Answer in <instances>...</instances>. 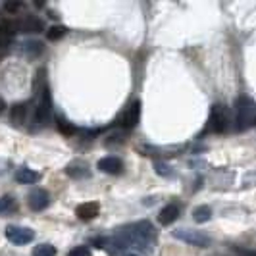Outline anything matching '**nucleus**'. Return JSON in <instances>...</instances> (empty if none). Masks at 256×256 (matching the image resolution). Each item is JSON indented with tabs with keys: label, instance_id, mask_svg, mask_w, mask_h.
Instances as JSON below:
<instances>
[{
	"label": "nucleus",
	"instance_id": "obj_1",
	"mask_svg": "<svg viewBox=\"0 0 256 256\" xmlns=\"http://www.w3.org/2000/svg\"><path fill=\"white\" fill-rule=\"evenodd\" d=\"M96 246L106 248L110 254H120L126 248H137L142 252H150L156 243V230L148 220H141L135 224H129L126 228H120L108 239H96Z\"/></svg>",
	"mask_w": 256,
	"mask_h": 256
},
{
	"label": "nucleus",
	"instance_id": "obj_2",
	"mask_svg": "<svg viewBox=\"0 0 256 256\" xmlns=\"http://www.w3.org/2000/svg\"><path fill=\"white\" fill-rule=\"evenodd\" d=\"M35 89H37V106L33 112V120L37 126H44L48 124L52 118V96L50 90L44 83V70H38L37 77H35Z\"/></svg>",
	"mask_w": 256,
	"mask_h": 256
},
{
	"label": "nucleus",
	"instance_id": "obj_3",
	"mask_svg": "<svg viewBox=\"0 0 256 256\" xmlns=\"http://www.w3.org/2000/svg\"><path fill=\"white\" fill-rule=\"evenodd\" d=\"M256 120V104L250 96L241 94L235 100V129L237 131H246L254 124Z\"/></svg>",
	"mask_w": 256,
	"mask_h": 256
},
{
	"label": "nucleus",
	"instance_id": "obj_4",
	"mask_svg": "<svg viewBox=\"0 0 256 256\" xmlns=\"http://www.w3.org/2000/svg\"><path fill=\"white\" fill-rule=\"evenodd\" d=\"M231 126L230 110L222 104H214L210 110V120H208V131L212 133H226Z\"/></svg>",
	"mask_w": 256,
	"mask_h": 256
},
{
	"label": "nucleus",
	"instance_id": "obj_5",
	"mask_svg": "<svg viewBox=\"0 0 256 256\" xmlns=\"http://www.w3.org/2000/svg\"><path fill=\"white\" fill-rule=\"evenodd\" d=\"M172 235H174L176 239L183 241V243L198 246V248H208V246L212 244V237L198 230H187V228H183V230H176Z\"/></svg>",
	"mask_w": 256,
	"mask_h": 256
},
{
	"label": "nucleus",
	"instance_id": "obj_6",
	"mask_svg": "<svg viewBox=\"0 0 256 256\" xmlns=\"http://www.w3.org/2000/svg\"><path fill=\"white\" fill-rule=\"evenodd\" d=\"M4 26L8 27L12 33L16 27H18V31H26V33H40V31H44V22L37 16H27L20 22H6Z\"/></svg>",
	"mask_w": 256,
	"mask_h": 256
},
{
	"label": "nucleus",
	"instance_id": "obj_7",
	"mask_svg": "<svg viewBox=\"0 0 256 256\" xmlns=\"http://www.w3.org/2000/svg\"><path fill=\"white\" fill-rule=\"evenodd\" d=\"M6 239L10 243L22 246V244L31 243L35 239V231L29 230V228H22V226H8L6 228Z\"/></svg>",
	"mask_w": 256,
	"mask_h": 256
},
{
	"label": "nucleus",
	"instance_id": "obj_8",
	"mask_svg": "<svg viewBox=\"0 0 256 256\" xmlns=\"http://www.w3.org/2000/svg\"><path fill=\"white\" fill-rule=\"evenodd\" d=\"M139 120H141V100H133V102L124 110V114L120 116L118 124L124 129H133V128H137Z\"/></svg>",
	"mask_w": 256,
	"mask_h": 256
},
{
	"label": "nucleus",
	"instance_id": "obj_9",
	"mask_svg": "<svg viewBox=\"0 0 256 256\" xmlns=\"http://www.w3.org/2000/svg\"><path fill=\"white\" fill-rule=\"evenodd\" d=\"M27 204H29L31 210L40 212V210H44L46 206L50 204V194L44 189H33V191L29 192V196H27Z\"/></svg>",
	"mask_w": 256,
	"mask_h": 256
},
{
	"label": "nucleus",
	"instance_id": "obj_10",
	"mask_svg": "<svg viewBox=\"0 0 256 256\" xmlns=\"http://www.w3.org/2000/svg\"><path fill=\"white\" fill-rule=\"evenodd\" d=\"M66 174L72 180H87V178H90V168L85 160H74L66 166Z\"/></svg>",
	"mask_w": 256,
	"mask_h": 256
},
{
	"label": "nucleus",
	"instance_id": "obj_11",
	"mask_svg": "<svg viewBox=\"0 0 256 256\" xmlns=\"http://www.w3.org/2000/svg\"><path fill=\"white\" fill-rule=\"evenodd\" d=\"M98 170L104 174H110V176H120L124 172V162L118 158V156H104L98 160Z\"/></svg>",
	"mask_w": 256,
	"mask_h": 256
},
{
	"label": "nucleus",
	"instance_id": "obj_12",
	"mask_svg": "<svg viewBox=\"0 0 256 256\" xmlns=\"http://www.w3.org/2000/svg\"><path fill=\"white\" fill-rule=\"evenodd\" d=\"M178 218H180V204H176V202L166 204L160 210V214H158L160 226H172Z\"/></svg>",
	"mask_w": 256,
	"mask_h": 256
},
{
	"label": "nucleus",
	"instance_id": "obj_13",
	"mask_svg": "<svg viewBox=\"0 0 256 256\" xmlns=\"http://www.w3.org/2000/svg\"><path fill=\"white\" fill-rule=\"evenodd\" d=\"M100 212V204L98 202H83L76 208V214L79 220L83 222H89V220H94Z\"/></svg>",
	"mask_w": 256,
	"mask_h": 256
},
{
	"label": "nucleus",
	"instance_id": "obj_14",
	"mask_svg": "<svg viewBox=\"0 0 256 256\" xmlns=\"http://www.w3.org/2000/svg\"><path fill=\"white\" fill-rule=\"evenodd\" d=\"M40 180V174L38 172H33L31 168H20L16 172V181L22 183V185H33Z\"/></svg>",
	"mask_w": 256,
	"mask_h": 256
},
{
	"label": "nucleus",
	"instance_id": "obj_15",
	"mask_svg": "<svg viewBox=\"0 0 256 256\" xmlns=\"http://www.w3.org/2000/svg\"><path fill=\"white\" fill-rule=\"evenodd\" d=\"M20 50L22 54H26L27 58H37L44 52V44L40 40H26V42H22Z\"/></svg>",
	"mask_w": 256,
	"mask_h": 256
},
{
	"label": "nucleus",
	"instance_id": "obj_16",
	"mask_svg": "<svg viewBox=\"0 0 256 256\" xmlns=\"http://www.w3.org/2000/svg\"><path fill=\"white\" fill-rule=\"evenodd\" d=\"M10 122H12L16 128H22L27 122V104L20 102L12 108V114H10Z\"/></svg>",
	"mask_w": 256,
	"mask_h": 256
},
{
	"label": "nucleus",
	"instance_id": "obj_17",
	"mask_svg": "<svg viewBox=\"0 0 256 256\" xmlns=\"http://www.w3.org/2000/svg\"><path fill=\"white\" fill-rule=\"evenodd\" d=\"M16 210H18L16 198H12L10 194H6V196L0 198V216H8V214H12Z\"/></svg>",
	"mask_w": 256,
	"mask_h": 256
},
{
	"label": "nucleus",
	"instance_id": "obj_18",
	"mask_svg": "<svg viewBox=\"0 0 256 256\" xmlns=\"http://www.w3.org/2000/svg\"><path fill=\"white\" fill-rule=\"evenodd\" d=\"M212 218V208L210 206H196L194 208V212H192V220L196 222V224H206L208 220Z\"/></svg>",
	"mask_w": 256,
	"mask_h": 256
},
{
	"label": "nucleus",
	"instance_id": "obj_19",
	"mask_svg": "<svg viewBox=\"0 0 256 256\" xmlns=\"http://www.w3.org/2000/svg\"><path fill=\"white\" fill-rule=\"evenodd\" d=\"M56 126H58V131H60L62 135H66V137H72V135H76L77 133L76 126H74L72 122L64 120L62 116H58V118H56Z\"/></svg>",
	"mask_w": 256,
	"mask_h": 256
},
{
	"label": "nucleus",
	"instance_id": "obj_20",
	"mask_svg": "<svg viewBox=\"0 0 256 256\" xmlns=\"http://www.w3.org/2000/svg\"><path fill=\"white\" fill-rule=\"evenodd\" d=\"M68 33V29L64 26H52L46 29V38L48 40H58V38H62Z\"/></svg>",
	"mask_w": 256,
	"mask_h": 256
},
{
	"label": "nucleus",
	"instance_id": "obj_21",
	"mask_svg": "<svg viewBox=\"0 0 256 256\" xmlns=\"http://www.w3.org/2000/svg\"><path fill=\"white\" fill-rule=\"evenodd\" d=\"M33 256H56V246H52L48 243L37 244L33 250Z\"/></svg>",
	"mask_w": 256,
	"mask_h": 256
},
{
	"label": "nucleus",
	"instance_id": "obj_22",
	"mask_svg": "<svg viewBox=\"0 0 256 256\" xmlns=\"http://www.w3.org/2000/svg\"><path fill=\"white\" fill-rule=\"evenodd\" d=\"M154 170H156V174H158V176H164V178H170V176L174 174V172H172V168L168 166L166 162H156V164H154Z\"/></svg>",
	"mask_w": 256,
	"mask_h": 256
},
{
	"label": "nucleus",
	"instance_id": "obj_23",
	"mask_svg": "<svg viewBox=\"0 0 256 256\" xmlns=\"http://www.w3.org/2000/svg\"><path fill=\"white\" fill-rule=\"evenodd\" d=\"M24 8V2H4V10L8 14H18Z\"/></svg>",
	"mask_w": 256,
	"mask_h": 256
},
{
	"label": "nucleus",
	"instance_id": "obj_24",
	"mask_svg": "<svg viewBox=\"0 0 256 256\" xmlns=\"http://www.w3.org/2000/svg\"><path fill=\"white\" fill-rule=\"evenodd\" d=\"M68 256H90V248H89V246H85V244H81V246L72 248Z\"/></svg>",
	"mask_w": 256,
	"mask_h": 256
},
{
	"label": "nucleus",
	"instance_id": "obj_25",
	"mask_svg": "<svg viewBox=\"0 0 256 256\" xmlns=\"http://www.w3.org/2000/svg\"><path fill=\"white\" fill-rule=\"evenodd\" d=\"M10 52V42H0V60H4Z\"/></svg>",
	"mask_w": 256,
	"mask_h": 256
},
{
	"label": "nucleus",
	"instance_id": "obj_26",
	"mask_svg": "<svg viewBox=\"0 0 256 256\" xmlns=\"http://www.w3.org/2000/svg\"><path fill=\"white\" fill-rule=\"evenodd\" d=\"M237 256H256V250H248V248H235Z\"/></svg>",
	"mask_w": 256,
	"mask_h": 256
},
{
	"label": "nucleus",
	"instance_id": "obj_27",
	"mask_svg": "<svg viewBox=\"0 0 256 256\" xmlns=\"http://www.w3.org/2000/svg\"><path fill=\"white\" fill-rule=\"evenodd\" d=\"M4 108H6V102H4V98H0V114L4 112Z\"/></svg>",
	"mask_w": 256,
	"mask_h": 256
},
{
	"label": "nucleus",
	"instance_id": "obj_28",
	"mask_svg": "<svg viewBox=\"0 0 256 256\" xmlns=\"http://www.w3.org/2000/svg\"><path fill=\"white\" fill-rule=\"evenodd\" d=\"M126 256H139V254H126Z\"/></svg>",
	"mask_w": 256,
	"mask_h": 256
}]
</instances>
